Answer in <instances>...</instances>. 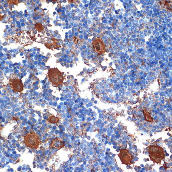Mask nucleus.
<instances>
[{
  "label": "nucleus",
  "mask_w": 172,
  "mask_h": 172,
  "mask_svg": "<svg viewBox=\"0 0 172 172\" xmlns=\"http://www.w3.org/2000/svg\"><path fill=\"white\" fill-rule=\"evenodd\" d=\"M25 141L27 145L30 147H36L39 145L38 138L35 134H29L25 137Z\"/></svg>",
  "instance_id": "nucleus-1"
},
{
  "label": "nucleus",
  "mask_w": 172,
  "mask_h": 172,
  "mask_svg": "<svg viewBox=\"0 0 172 172\" xmlns=\"http://www.w3.org/2000/svg\"><path fill=\"white\" fill-rule=\"evenodd\" d=\"M14 83L15 84H14V89H16V91H22V89H23L22 83L19 82V81H17V82H14Z\"/></svg>",
  "instance_id": "nucleus-2"
}]
</instances>
